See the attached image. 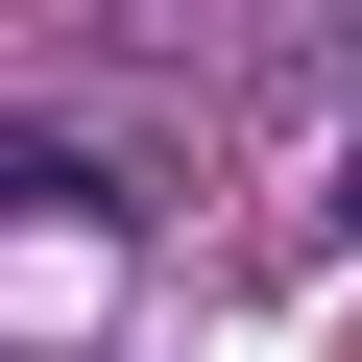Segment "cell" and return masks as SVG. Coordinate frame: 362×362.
<instances>
[{"instance_id":"1","label":"cell","mask_w":362,"mask_h":362,"mask_svg":"<svg viewBox=\"0 0 362 362\" xmlns=\"http://www.w3.org/2000/svg\"><path fill=\"white\" fill-rule=\"evenodd\" d=\"M338 218H362V145H338Z\"/></svg>"}]
</instances>
